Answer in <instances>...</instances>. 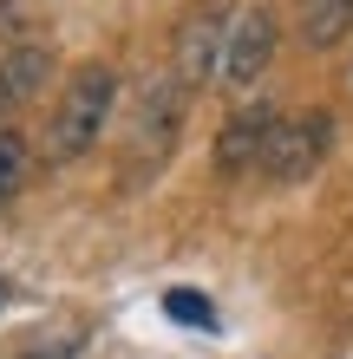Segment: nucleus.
<instances>
[{
	"mask_svg": "<svg viewBox=\"0 0 353 359\" xmlns=\"http://www.w3.org/2000/svg\"><path fill=\"white\" fill-rule=\"evenodd\" d=\"M164 307H171V320H190V327H210V320H216V307L203 301V294H190V287L164 294Z\"/></svg>",
	"mask_w": 353,
	"mask_h": 359,
	"instance_id": "obj_9",
	"label": "nucleus"
},
{
	"mask_svg": "<svg viewBox=\"0 0 353 359\" xmlns=\"http://www.w3.org/2000/svg\"><path fill=\"white\" fill-rule=\"evenodd\" d=\"M327 144H334V118H327V111H295V118H281V131H275V144H268L262 170L275 183H301V177L321 170Z\"/></svg>",
	"mask_w": 353,
	"mask_h": 359,
	"instance_id": "obj_3",
	"label": "nucleus"
},
{
	"mask_svg": "<svg viewBox=\"0 0 353 359\" xmlns=\"http://www.w3.org/2000/svg\"><path fill=\"white\" fill-rule=\"evenodd\" d=\"M39 79H46V53H39V46H20L7 66H0V111H13L20 98H33Z\"/></svg>",
	"mask_w": 353,
	"mask_h": 359,
	"instance_id": "obj_7",
	"label": "nucleus"
},
{
	"mask_svg": "<svg viewBox=\"0 0 353 359\" xmlns=\"http://www.w3.org/2000/svg\"><path fill=\"white\" fill-rule=\"evenodd\" d=\"M301 39L314 53H327V46H340L347 39V27H353V0H301Z\"/></svg>",
	"mask_w": 353,
	"mask_h": 359,
	"instance_id": "obj_6",
	"label": "nucleus"
},
{
	"mask_svg": "<svg viewBox=\"0 0 353 359\" xmlns=\"http://www.w3.org/2000/svg\"><path fill=\"white\" fill-rule=\"evenodd\" d=\"M222 33H229V0H203V7L183 13V27L171 39V66H177V86H210V72L229 59V46H222Z\"/></svg>",
	"mask_w": 353,
	"mask_h": 359,
	"instance_id": "obj_2",
	"label": "nucleus"
},
{
	"mask_svg": "<svg viewBox=\"0 0 353 359\" xmlns=\"http://www.w3.org/2000/svg\"><path fill=\"white\" fill-rule=\"evenodd\" d=\"M27 170H33V151H27V137H20V131H0V209H7V203L20 196Z\"/></svg>",
	"mask_w": 353,
	"mask_h": 359,
	"instance_id": "obj_8",
	"label": "nucleus"
},
{
	"mask_svg": "<svg viewBox=\"0 0 353 359\" xmlns=\"http://www.w3.org/2000/svg\"><path fill=\"white\" fill-rule=\"evenodd\" d=\"M112 98H118V72L105 59H86V66L66 79V92H59L53 118H46V157L72 163L79 151H92L98 131H105V118H112Z\"/></svg>",
	"mask_w": 353,
	"mask_h": 359,
	"instance_id": "obj_1",
	"label": "nucleus"
},
{
	"mask_svg": "<svg viewBox=\"0 0 353 359\" xmlns=\"http://www.w3.org/2000/svg\"><path fill=\"white\" fill-rule=\"evenodd\" d=\"M275 131H281V118L268 111V104H236V111L222 118V131H216V170L222 177L255 170L268 157V144H275Z\"/></svg>",
	"mask_w": 353,
	"mask_h": 359,
	"instance_id": "obj_4",
	"label": "nucleus"
},
{
	"mask_svg": "<svg viewBox=\"0 0 353 359\" xmlns=\"http://www.w3.org/2000/svg\"><path fill=\"white\" fill-rule=\"evenodd\" d=\"M7 301H13V281H7V274H0V313H7Z\"/></svg>",
	"mask_w": 353,
	"mask_h": 359,
	"instance_id": "obj_10",
	"label": "nucleus"
},
{
	"mask_svg": "<svg viewBox=\"0 0 353 359\" xmlns=\"http://www.w3.org/2000/svg\"><path fill=\"white\" fill-rule=\"evenodd\" d=\"M268 59H275V13L255 7V13H242V27H236V39H229L222 79H229V86H255V79L268 72Z\"/></svg>",
	"mask_w": 353,
	"mask_h": 359,
	"instance_id": "obj_5",
	"label": "nucleus"
}]
</instances>
